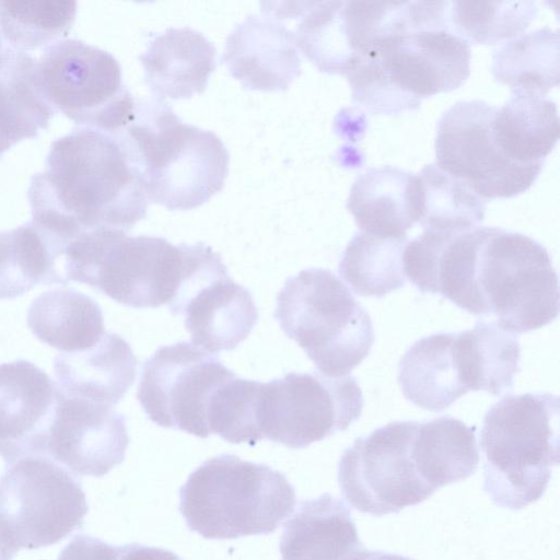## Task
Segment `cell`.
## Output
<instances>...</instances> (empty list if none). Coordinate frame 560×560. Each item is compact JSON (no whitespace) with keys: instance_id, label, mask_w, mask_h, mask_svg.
<instances>
[{"instance_id":"1","label":"cell","mask_w":560,"mask_h":560,"mask_svg":"<svg viewBox=\"0 0 560 560\" xmlns=\"http://www.w3.org/2000/svg\"><path fill=\"white\" fill-rule=\"evenodd\" d=\"M404 271L423 293L441 294L503 329L541 328L559 313V282L547 249L532 237L495 226L463 232L423 230L408 242Z\"/></svg>"},{"instance_id":"2","label":"cell","mask_w":560,"mask_h":560,"mask_svg":"<svg viewBox=\"0 0 560 560\" xmlns=\"http://www.w3.org/2000/svg\"><path fill=\"white\" fill-rule=\"evenodd\" d=\"M32 222L62 254L95 230L127 232L149 199L120 131L78 127L56 139L30 183Z\"/></svg>"},{"instance_id":"3","label":"cell","mask_w":560,"mask_h":560,"mask_svg":"<svg viewBox=\"0 0 560 560\" xmlns=\"http://www.w3.org/2000/svg\"><path fill=\"white\" fill-rule=\"evenodd\" d=\"M470 58L466 40L450 26H433L421 3L408 1L397 27L346 78L355 103L371 113L399 114L459 88L469 77Z\"/></svg>"},{"instance_id":"4","label":"cell","mask_w":560,"mask_h":560,"mask_svg":"<svg viewBox=\"0 0 560 560\" xmlns=\"http://www.w3.org/2000/svg\"><path fill=\"white\" fill-rule=\"evenodd\" d=\"M119 131L149 201L190 210L223 188L230 154L222 140L182 121L164 101L137 103L132 120Z\"/></svg>"},{"instance_id":"5","label":"cell","mask_w":560,"mask_h":560,"mask_svg":"<svg viewBox=\"0 0 560 560\" xmlns=\"http://www.w3.org/2000/svg\"><path fill=\"white\" fill-rule=\"evenodd\" d=\"M559 396L505 395L487 411L480 432L483 490L501 508L539 500L559 464Z\"/></svg>"},{"instance_id":"6","label":"cell","mask_w":560,"mask_h":560,"mask_svg":"<svg viewBox=\"0 0 560 560\" xmlns=\"http://www.w3.org/2000/svg\"><path fill=\"white\" fill-rule=\"evenodd\" d=\"M295 502L284 475L230 454L203 462L179 489L187 526L208 539L270 534L294 511Z\"/></svg>"},{"instance_id":"7","label":"cell","mask_w":560,"mask_h":560,"mask_svg":"<svg viewBox=\"0 0 560 560\" xmlns=\"http://www.w3.org/2000/svg\"><path fill=\"white\" fill-rule=\"evenodd\" d=\"M273 316L328 377L349 374L369 355L375 340L369 313L328 269L308 268L288 278L277 295Z\"/></svg>"},{"instance_id":"8","label":"cell","mask_w":560,"mask_h":560,"mask_svg":"<svg viewBox=\"0 0 560 560\" xmlns=\"http://www.w3.org/2000/svg\"><path fill=\"white\" fill-rule=\"evenodd\" d=\"M185 257V243L173 245L159 236L103 229L86 232L67 246L61 273L66 284H88L119 304L159 307L174 299Z\"/></svg>"},{"instance_id":"9","label":"cell","mask_w":560,"mask_h":560,"mask_svg":"<svg viewBox=\"0 0 560 560\" xmlns=\"http://www.w3.org/2000/svg\"><path fill=\"white\" fill-rule=\"evenodd\" d=\"M88 511L77 476L48 456L22 457L0 477V539L14 553L58 542Z\"/></svg>"},{"instance_id":"10","label":"cell","mask_w":560,"mask_h":560,"mask_svg":"<svg viewBox=\"0 0 560 560\" xmlns=\"http://www.w3.org/2000/svg\"><path fill=\"white\" fill-rule=\"evenodd\" d=\"M37 75L54 110L79 127L114 132L133 118L137 102L118 60L106 50L75 38L58 40L37 59Z\"/></svg>"},{"instance_id":"11","label":"cell","mask_w":560,"mask_h":560,"mask_svg":"<svg viewBox=\"0 0 560 560\" xmlns=\"http://www.w3.org/2000/svg\"><path fill=\"white\" fill-rule=\"evenodd\" d=\"M357 378L288 373L260 384L257 425L261 439L304 448L357 421L363 410Z\"/></svg>"},{"instance_id":"12","label":"cell","mask_w":560,"mask_h":560,"mask_svg":"<svg viewBox=\"0 0 560 560\" xmlns=\"http://www.w3.org/2000/svg\"><path fill=\"white\" fill-rule=\"evenodd\" d=\"M417 421H393L354 440L338 463L347 502L374 516L398 513L434 491L423 480L412 452Z\"/></svg>"},{"instance_id":"13","label":"cell","mask_w":560,"mask_h":560,"mask_svg":"<svg viewBox=\"0 0 560 560\" xmlns=\"http://www.w3.org/2000/svg\"><path fill=\"white\" fill-rule=\"evenodd\" d=\"M234 376L215 353L180 341L160 347L144 362L137 398L155 424L206 439L212 395Z\"/></svg>"},{"instance_id":"14","label":"cell","mask_w":560,"mask_h":560,"mask_svg":"<svg viewBox=\"0 0 560 560\" xmlns=\"http://www.w3.org/2000/svg\"><path fill=\"white\" fill-rule=\"evenodd\" d=\"M494 109L480 100L458 101L441 116L435 136L436 165L482 199L526 191L544 166L518 164L500 153L490 136Z\"/></svg>"},{"instance_id":"15","label":"cell","mask_w":560,"mask_h":560,"mask_svg":"<svg viewBox=\"0 0 560 560\" xmlns=\"http://www.w3.org/2000/svg\"><path fill=\"white\" fill-rule=\"evenodd\" d=\"M174 315H184L191 343L210 353L235 349L258 318L250 292L234 282L220 254L201 243L168 304Z\"/></svg>"},{"instance_id":"16","label":"cell","mask_w":560,"mask_h":560,"mask_svg":"<svg viewBox=\"0 0 560 560\" xmlns=\"http://www.w3.org/2000/svg\"><path fill=\"white\" fill-rule=\"evenodd\" d=\"M126 418L112 406L60 393L46 456L74 476L101 477L125 459Z\"/></svg>"},{"instance_id":"17","label":"cell","mask_w":560,"mask_h":560,"mask_svg":"<svg viewBox=\"0 0 560 560\" xmlns=\"http://www.w3.org/2000/svg\"><path fill=\"white\" fill-rule=\"evenodd\" d=\"M61 389L34 363L0 364V456L7 465L46 456V444Z\"/></svg>"},{"instance_id":"18","label":"cell","mask_w":560,"mask_h":560,"mask_svg":"<svg viewBox=\"0 0 560 560\" xmlns=\"http://www.w3.org/2000/svg\"><path fill=\"white\" fill-rule=\"evenodd\" d=\"M222 61L232 77L254 91H284L301 73L293 33L272 16L250 14L235 26Z\"/></svg>"},{"instance_id":"19","label":"cell","mask_w":560,"mask_h":560,"mask_svg":"<svg viewBox=\"0 0 560 560\" xmlns=\"http://www.w3.org/2000/svg\"><path fill=\"white\" fill-rule=\"evenodd\" d=\"M144 80L161 101L184 100L202 93L215 68V47L200 32L168 27L139 56Z\"/></svg>"},{"instance_id":"20","label":"cell","mask_w":560,"mask_h":560,"mask_svg":"<svg viewBox=\"0 0 560 560\" xmlns=\"http://www.w3.org/2000/svg\"><path fill=\"white\" fill-rule=\"evenodd\" d=\"M54 369L58 386L67 396L113 407L133 384L137 360L121 336L106 332L91 348L58 353Z\"/></svg>"},{"instance_id":"21","label":"cell","mask_w":560,"mask_h":560,"mask_svg":"<svg viewBox=\"0 0 560 560\" xmlns=\"http://www.w3.org/2000/svg\"><path fill=\"white\" fill-rule=\"evenodd\" d=\"M347 208L362 232L405 236L419 219L417 174L390 165L370 168L353 182Z\"/></svg>"},{"instance_id":"22","label":"cell","mask_w":560,"mask_h":560,"mask_svg":"<svg viewBox=\"0 0 560 560\" xmlns=\"http://www.w3.org/2000/svg\"><path fill=\"white\" fill-rule=\"evenodd\" d=\"M360 548L349 509L329 493L301 501L280 540L281 560H348Z\"/></svg>"},{"instance_id":"23","label":"cell","mask_w":560,"mask_h":560,"mask_svg":"<svg viewBox=\"0 0 560 560\" xmlns=\"http://www.w3.org/2000/svg\"><path fill=\"white\" fill-rule=\"evenodd\" d=\"M453 353L466 392L483 390L500 396L513 389L520 372L521 347L517 335L495 320H477L474 328L454 332Z\"/></svg>"},{"instance_id":"24","label":"cell","mask_w":560,"mask_h":560,"mask_svg":"<svg viewBox=\"0 0 560 560\" xmlns=\"http://www.w3.org/2000/svg\"><path fill=\"white\" fill-rule=\"evenodd\" d=\"M490 136L510 161L528 165L544 163L559 138L557 105L539 94L512 91L509 101L493 112Z\"/></svg>"},{"instance_id":"25","label":"cell","mask_w":560,"mask_h":560,"mask_svg":"<svg viewBox=\"0 0 560 560\" xmlns=\"http://www.w3.org/2000/svg\"><path fill=\"white\" fill-rule=\"evenodd\" d=\"M55 113L39 85L37 59L5 47L0 55V158L37 137Z\"/></svg>"},{"instance_id":"26","label":"cell","mask_w":560,"mask_h":560,"mask_svg":"<svg viewBox=\"0 0 560 560\" xmlns=\"http://www.w3.org/2000/svg\"><path fill=\"white\" fill-rule=\"evenodd\" d=\"M35 337L61 352L82 351L106 334L101 306L72 288H55L36 296L27 311Z\"/></svg>"},{"instance_id":"27","label":"cell","mask_w":560,"mask_h":560,"mask_svg":"<svg viewBox=\"0 0 560 560\" xmlns=\"http://www.w3.org/2000/svg\"><path fill=\"white\" fill-rule=\"evenodd\" d=\"M454 332H440L417 340L400 358L397 381L405 398L439 412L467 394L453 353Z\"/></svg>"},{"instance_id":"28","label":"cell","mask_w":560,"mask_h":560,"mask_svg":"<svg viewBox=\"0 0 560 560\" xmlns=\"http://www.w3.org/2000/svg\"><path fill=\"white\" fill-rule=\"evenodd\" d=\"M475 427L452 416L418 422L412 451L418 469L433 491L470 477L478 468Z\"/></svg>"},{"instance_id":"29","label":"cell","mask_w":560,"mask_h":560,"mask_svg":"<svg viewBox=\"0 0 560 560\" xmlns=\"http://www.w3.org/2000/svg\"><path fill=\"white\" fill-rule=\"evenodd\" d=\"M62 256L32 221L0 231V300L15 299L37 284L66 285Z\"/></svg>"},{"instance_id":"30","label":"cell","mask_w":560,"mask_h":560,"mask_svg":"<svg viewBox=\"0 0 560 560\" xmlns=\"http://www.w3.org/2000/svg\"><path fill=\"white\" fill-rule=\"evenodd\" d=\"M558 30L538 28L504 42L493 51L491 72L511 88L545 96L559 83Z\"/></svg>"},{"instance_id":"31","label":"cell","mask_w":560,"mask_h":560,"mask_svg":"<svg viewBox=\"0 0 560 560\" xmlns=\"http://www.w3.org/2000/svg\"><path fill=\"white\" fill-rule=\"evenodd\" d=\"M407 235L381 237L357 232L348 243L339 275L361 296L382 298L405 285L402 255Z\"/></svg>"},{"instance_id":"32","label":"cell","mask_w":560,"mask_h":560,"mask_svg":"<svg viewBox=\"0 0 560 560\" xmlns=\"http://www.w3.org/2000/svg\"><path fill=\"white\" fill-rule=\"evenodd\" d=\"M295 45L322 71L346 75L355 65L347 1L305 2Z\"/></svg>"},{"instance_id":"33","label":"cell","mask_w":560,"mask_h":560,"mask_svg":"<svg viewBox=\"0 0 560 560\" xmlns=\"http://www.w3.org/2000/svg\"><path fill=\"white\" fill-rule=\"evenodd\" d=\"M419 219L423 230L463 232L485 218L486 201L459 178L436 164H428L417 174Z\"/></svg>"},{"instance_id":"34","label":"cell","mask_w":560,"mask_h":560,"mask_svg":"<svg viewBox=\"0 0 560 560\" xmlns=\"http://www.w3.org/2000/svg\"><path fill=\"white\" fill-rule=\"evenodd\" d=\"M77 1H2L0 32L8 48L26 52L65 39L72 28Z\"/></svg>"},{"instance_id":"35","label":"cell","mask_w":560,"mask_h":560,"mask_svg":"<svg viewBox=\"0 0 560 560\" xmlns=\"http://www.w3.org/2000/svg\"><path fill=\"white\" fill-rule=\"evenodd\" d=\"M538 12L535 1H448L451 31L468 44L494 45L523 34Z\"/></svg>"},{"instance_id":"36","label":"cell","mask_w":560,"mask_h":560,"mask_svg":"<svg viewBox=\"0 0 560 560\" xmlns=\"http://www.w3.org/2000/svg\"><path fill=\"white\" fill-rule=\"evenodd\" d=\"M261 382L236 376L220 385L208 408L210 434L234 443L261 441L257 425V400Z\"/></svg>"},{"instance_id":"37","label":"cell","mask_w":560,"mask_h":560,"mask_svg":"<svg viewBox=\"0 0 560 560\" xmlns=\"http://www.w3.org/2000/svg\"><path fill=\"white\" fill-rule=\"evenodd\" d=\"M118 546H112L90 535H75L57 560H116Z\"/></svg>"},{"instance_id":"38","label":"cell","mask_w":560,"mask_h":560,"mask_svg":"<svg viewBox=\"0 0 560 560\" xmlns=\"http://www.w3.org/2000/svg\"><path fill=\"white\" fill-rule=\"evenodd\" d=\"M116 560H182L174 552L156 548L143 546L141 544H128L118 546V555Z\"/></svg>"},{"instance_id":"39","label":"cell","mask_w":560,"mask_h":560,"mask_svg":"<svg viewBox=\"0 0 560 560\" xmlns=\"http://www.w3.org/2000/svg\"><path fill=\"white\" fill-rule=\"evenodd\" d=\"M348 560H415L409 557L360 548Z\"/></svg>"},{"instance_id":"40","label":"cell","mask_w":560,"mask_h":560,"mask_svg":"<svg viewBox=\"0 0 560 560\" xmlns=\"http://www.w3.org/2000/svg\"><path fill=\"white\" fill-rule=\"evenodd\" d=\"M3 39H2V36H1V32H0V55L1 52L3 51Z\"/></svg>"},{"instance_id":"41","label":"cell","mask_w":560,"mask_h":560,"mask_svg":"<svg viewBox=\"0 0 560 560\" xmlns=\"http://www.w3.org/2000/svg\"><path fill=\"white\" fill-rule=\"evenodd\" d=\"M0 560H1V551H0Z\"/></svg>"}]
</instances>
